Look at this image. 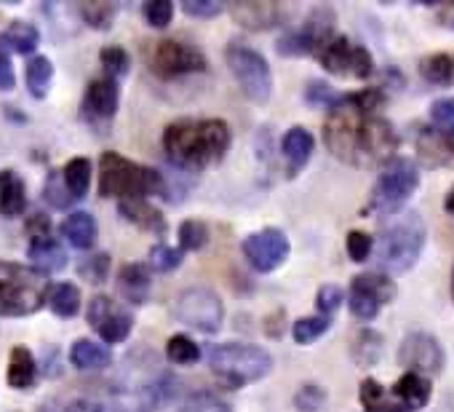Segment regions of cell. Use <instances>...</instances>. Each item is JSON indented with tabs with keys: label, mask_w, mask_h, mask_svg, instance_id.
I'll return each instance as SVG.
<instances>
[{
	"label": "cell",
	"mask_w": 454,
	"mask_h": 412,
	"mask_svg": "<svg viewBox=\"0 0 454 412\" xmlns=\"http://www.w3.org/2000/svg\"><path fill=\"white\" fill-rule=\"evenodd\" d=\"M385 97L380 91H361L340 97L326 118L324 139L326 147L345 163L372 166L382 163L398 147V137L377 110Z\"/></svg>",
	"instance_id": "obj_1"
},
{
	"label": "cell",
	"mask_w": 454,
	"mask_h": 412,
	"mask_svg": "<svg viewBox=\"0 0 454 412\" xmlns=\"http://www.w3.org/2000/svg\"><path fill=\"white\" fill-rule=\"evenodd\" d=\"M227 147H231V126L219 118H182L163 131V150L179 169H206L222 161Z\"/></svg>",
	"instance_id": "obj_2"
},
{
	"label": "cell",
	"mask_w": 454,
	"mask_h": 412,
	"mask_svg": "<svg viewBox=\"0 0 454 412\" xmlns=\"http://www.w3.org/2000/svg\"><path fill=\"white\" fill-rule=\"evenodd\" d=\"M171 391L174 380L158 367L155 353H129L107 399L113 412H155L168 401Z\"/></svg>",
	"instance_id": "obj_3"
},
{
	"label": "cell",
	"mask_w": 454,
	"mask_h": 412,
	"mask_svg": "<svg viewBox=\"0 0 454 412\" xmlns=\"http://www.w3.org/2000/svg\"><path fill=\"white\" fill-rule=\"evenodd\" d=\"M99 193L118 201H145L147 195L166 193L163 174L134 163L118 153H105L99 158Z\"/></svg>",
	"instance_id": "obj_4"
},
{
	"label": "cell",
	"mask_w": 454,
	"mask_h": 412,
	"mask_svg": "<svg viewBox=\"0 0 454 412\" xmlns=\"http://www.w3.org/2000/svg\"><path fill=\"white\" fill-rule=\"evenodd\" d=\"M49 292V273L22 263H0V316H30L46 305Z\"/></svg>",
	"instance_id": "obj_5"
},
{
	"label": "cell",
	"mask_w": 454,
	"mask_h": 412,
	"mask_svg": "<svg viewBox=\"0 0 454 412\" xmlns=\"http://www.w3.org/2000/svg\"><path fill=\"white\" fill-rule=\"evenodd\" d=\"M425 223L417 212L401 215L377 242V263L387 273L409 271L425 250Z\"/></svg>",
	"instance_id": "obj_6"
},
{
	"label": "cell",
	"mask_w": 454,
	"mask_h": 412,
	"mask_svg": "<svg viewBox=\"0 0 454 412\" xmlns=\"http://www.w3.org/2000/svg\"><path fill=\"white\" fill-rule=\"evenodd\" d=\"M211 372L224 380L227 385L241 388L247 383L262 380L270 369H273V356L260 348V345H249V343H224L216 345L208 356Z\"/></svg>",
	"instance_id": "obj_7"
},
{
	"label": "cell",
	"mask_w": 454,
	"mask_h": 412,
	"mask_svg": "<svg viewBox=\"0 0 454 412\" xmlns=\"http://www.w3.org/2000/svg\"><path fill=\"white\" fill-rule=\"evenodd\" d=\"M417 187H419L417 163L411 158H390L372 187L369 210L377 215H395L403 210V203L414 195Z\"/></svg>",
	"instance_id": "obj_8"
},
{
	"label": "cell",
	"mask_w": 454,
	"mask_h": 412,
	"mask_svg": "<svg viewBox=\"0 0 454 412\" xmlns=\"http://www.w3.org/2000/svg\"><path fill=\"white\" fill-rule=\"evenodd\" d=\"M227 67L236 75L239 86L252 102H268L273 91V75L265 62V57L244 44H231L224 52Z\"/></svg>",
	"instance_id": "obj_9"
},
{
	"label": "cell",
	"mask_w": 454,
	"mask_h": 412,
	"mask_svg": "<svg viewBox=\"0 0 454 412\" xmlns=\"http://www.w3.org/2000/svg\"><path fill=\"white\" fill-rule=\"evenodd\" d=\"M174 316L176 321L198 329V332H216L222 327L224 319V305L219 300V295L208 287H190L184 289L176 303H174Z\"/></svg>",
	"instance_id": "obj_10"
},
{
	"label": "cell",
	"mask_w": 454,
	"mask_h": 412,
	"mask_svg": "<svg viewBox=\"0 0 454 412\" xmlns=\"http://www.w3.org/2000/svg\"><path fill=\"white\" fill-rule=\"evenodd\" d=\"M318 59H321L324 70H329L332 75L353 78V81H364L374 70L372 54L364 46H358V44H353L350 38H342V36H332L326 41V46L318 52Z\"/></svg>",
	"instance_id": "obj_11"
},
{
	"label": "cell",
	"mask_w": 454,
	"mask_h": 412,
	"mask_svg": "<svg viewBox=\"0 0 454 412\" xmlns=\"http://www.w3.org/2000/svg\"><path fill=\"white\" fill-rule=\"evenodd\" d=\"M332 28H334V17L329 9H318L308 17V22L284 36L281 44H278V54L284 57H302V54H318L326 41L332 38Z\"/></svg>",
	"instance_id": "obj_12"
},
{
	"label": "cell",
	"mask_w": 454,
	"mask_h": 412,
	"mask_svg": "<svg viewBox=\"0 0 454 412\" xmlns=\"http://www.w3.org/2000/svg\"><path fill=\"white\" fill-rule=\"evenodd\" d=\"M150 67L160 78H179L187 73H203L206 57L184 41H160L153 52Z\"/></svg>",
	"instance_id": "obj_13"
},
{
	"label": "cell",
	"mask_w": 454,
	"mask_h": 412,
	"mask_svg": "<svg viewBox=\"0 0 454 412\" xmlns=\"http://www.w3.org/2000/svg\"><path fill=\"white\" fill-rule=\"evenodd\" d=\"M393 281L382 273H361L350 284V311L353 316L369 321L393 300Z\"/></svg>",
	"instance_id": "obj_14"
},
{
	"label": "cell",
	"mask_w": 454,
	"mask_h": 412,
	"mask_svg": "<svg viewBox=\"0 0 454 412\" xmlns=\"http://www.w3.org/2000/svg\"><path fill=\"white\" fill-rule=\"evenodd\" d=\"M244 258L260 273H270L289 258V239L278 228H265L244 242Z\"/></svg>",
	"instance_id": "obj_15"
},
{
	"label": "cell",
	"mask_w": 454,
	"mask_h": 412,
	"mask_svg": "<svg viewBox=\"0 0 454 412\" xmlns=\"http://www.w3.org/2000/svg\"><path fill=\"white\" fill-rule=\"evenodd\" d=\"M89 324L105 343H123L131 332V313L113 297L97 295L89 303Z\"/></svg>",
	"instance_id": "obj_16"
},
{
	"label": "cell",
	"mask_w": 454,
	"mask_h": 412,
	"mask_svg": "<svg viewBox=\"0 0 454 412\" xmlns=\"http://www.w3.org/2000/svg\"><path fill=\"white\" fill-rule=\"evenodd\" d=\"M398 361L409 367V372L417 375H435L443 369V348L433 335L425 332H409L398 348Z\"/></svg>",
	"instance_id": "obj_17"
},
{
	"label": "cell",
	"mask_w": 454,
	"mask_h": 412,
	"mask_svg": "<svg viewBox=\"0 0 454 412\" xmlns=\"http://www.w3.org/2000/svg\"><path fill=\"white\" fill-rule=\"evenodd\" d=\"M118 99H121V91H118V81L113 78H94L86 89V97H83V110L86 115H91L94 121H110L118 110Z\"/></svg>",
	"instance_id": "obj_18"
},
{
	"label": "cell",
	"mask_w": 454,
	"mask_h": 412,
	"mask_svg": "<svg viewBox=\"0 0 454 412\" xmlns=\"http://www.w3.org/2000/svg\"><path fill=\"white\" fill-rule=\"evenodd\" d=\"M231 14L247 30H270L286 17L284 6L278 4H236L231 6Z\"/></svg>",
	"instance_id": "obj_19"
},
{
	"label": "cell",
	"mask_w": 454,
	"mask_h": 412,
	"mask_svg": "<svg viewBox=\"0 0 454 412\" xmlns=\"http://www.w3.org/2000/svg\"><path fill=\"white\" fill-rule=\"evenodd\" d=\"M417 150L422 158H427L435 166H451L454 169V137L438 131V129H427L422 126L414 137Z\"/></svg>",
	"instance_id": "obj_20"
},
{
	"label": "cell",
	"mask_w": 454,
	"mask_h": 412,
	"mask_svg": "<svg viewBox=\"0 0 454 412\" xmlns=\"http://www.w3.org/2000/svg\"><path fill=\"white\" fill-rule=\"evenodd\" d=\"M27 206V190L22 177L14 169H4L0 171V215L14 220L25 212Z\"/></svg>",
	"instance_id": "obj_21"
},
{
	"label": "cell",
	"mask_w": 454,
	"mask_h": 412,
	"mask_svg": "<svg viewBox=\"0 0 454 412\" xmlns=\"http://www.w3.org/2000/svg\"><path fill=\"white\" fill-rule=\"evenodd\" d=\"M313 147H316L313 134H310L308 129H302V126H294V129H289V131L284 134L281 150H284V158H286V163H289V174H292V177L310 161Z\"/></svg>",
	"instance_id": "obj_22"
},
{
	"label": "cell",
	"mask_w": 454,
	"mask_h": 412,
	"mask_svg": "<svg viewBox=\"0 0 454 412\" xmlns=\"http://www.w3.org/2000/svg\"><path fill=\"white\" fill-rule=\"evenodd\" d=\"M41 44V33L30 22H12L0 33V54H33Z\"/></svg>",
	"instance_id": "obj_23"
},
{
	"label": "cell",
	"mask_w": 454,
	"mask_h": 412,
	"mask_svg": "<svg viewBox=\"0 0 454 412\" xmlns=\"http://www.w3.org/2000/svg\"><path fill=\"white\" fill-rule=\"evenodd\" d=\"M59 231H62V236H65L75 250H91L94 242H97V234H99L94 215H89V212H83V210L67 215Z\"/></svg>",
	"instance_id": "obj_24"
},
{
	"label": "cell",
	"mask_w": 454,
	"mask_h": 412,
	"mask_svg": "<svg viewBox=\"0 0 454 412\" xmlns=\"http://www.w3.org/2000/svg\"><path fill=\"white\" fill-rule=\"evenodd\" d=\"M118 287H121V292H123V297L129 303H145L147 295H150V287H153L150 268L142 265V263L123 265L121 273H118Z\"/></svg>",
	"instance_id": "obj_25"
},
{
	"label": "cell",
	"mask_w": 454,
	"mask_h": 412,
	"mask_svg": "<svg viewBox=\"0 0 454 412\" xmlns=\"http://www.w3.org/2000/svg\"><path fill=\"white\" fill-rule=\"evenodd\" d=\"M70 361L75 369L81 372H102L110 367L113 356L105 345L94 343V340H75V345L70 348Z\"/></svg>",
	"instance_id": "obj_26"
},
{
	"label": "cell",
	"mask_w": 454,
	"mask_h": 412,
	"mask_svg": "<svg viewBox=\"0 0 454 412\" xmlns=\"http://www.w3.org/2000/svg\"><path fill=\"white\" fill-rule=\"evenodd\" d=\"M30 258L35 263L38 271L43 273H54V271H62L67 265V252L65 247L51 239V236H43V239H33L30 242Z\"/></svg>",
	"instance_id": "obj_27"
},
{
	"label": "cell",
	"mask_w": 454,
	"mask_h": 412,
	"mask_svg": "<svg viewBox=\"0 0 454 412\" xmlns=\"http://www.w3.org/2000/svg\"><path fill=\"white\" fill-rule=\"evenodd\" d=\"M121 215L134 223L137 228L142 231H150V234H166V220L163 215L155 210V206H150L147 201H121Z\"/></svg>",
	"instance_id": "obj_28"
},
{
	"label": "cell",
	"mask_w": 454,
	"mask_h": 412,
	"mask_svg": "<svg viewBox=\"0 0 454 412\" xmlns=\"http://www.w3.org/2000/svg\"><path fill=\"white\" fill-rule=\"evenodd\" d=\"M393 393L398 396V401H401L406 409H422V407L430 401V383H427V377H422V375H417V372H406V375L395 383Z\"/></svg>",
	"instance_id": "obj_29"
},
{
	"label": "cell",
	"mask_w": 454,
	"mask_h": 412,
	"mask_svg": "<svg viewBox=\"0 0 454 412\" xmlns=\"http://www.w3.org/2000/svg\"><path fill=\"white\" fill-rule=\"evenodd\" d=\"M35 375H38V367H35L33 351L25 345H17L12 351V361H9V385L17 391L30 388L35 383Z\"/></svg>",
	"instance_id": "obj_30"
},
{
	"label": "cell",
	"mask_w": 454,
	"mask_h": 412,
	"mask_svg": "<svg viewBox=\"0 0 454 412\" xmlns=\"http://www.w3.org/2000/svg\"><path fill=\"white\" fill-rule=\"evenodd\" d=\"M62 179H65V187L70 190V195L78 201L89 193V185H91V163L86 158H73L65 169H62Z\"/></svg>",
	"instance_id": "obj_31"
},
{
	"label": "cell",
	"mask_w": 454,
	"mask_h": 412,
	"mask_svg": "<svg viewBox=\"0 0 454 412\" xmlns=\"http://www.w3.org/2000/svg\"><path fill=\"white\" fill-rule=\"evenodd\" d=\"M27 89L35 99H43L49 94V86H51V78H54V65L49 57H35L30 65H27Z\"/></svg>",
	"instance_id": "obj_32"
},
{
	"label": "cell",
	"mask_w": 454,
	"mask_h": 412,
	"mask_svg": "<svg viewBox=\"0 0 454 412\" xmlns=\"http://www.w3.org/2000/svg\"><path fill=\"white\" fill-rule=\"evenodd\" d=\"M49 305L57 316L62 319H73L78 311H81V292L75 284H57L51 292H49Z\"/></svg>",
	"instance_id": "obj_33"
},
{
	"label": "cell",
	"mask_w": 454,
	"mask_h": 412,
	"mask_svg": "<svg viewBox=\"0 0 454 412\" xmlns=\"http://www.w3.org/2000/svg\"><path fill=\"white\" fill-rule=\"evenodd\" d=\"M353 356H356V361H358L361 367L377 364L380 356H382V335H377V332H372V329H364V332L356 337V343H353Z\"/></svg>",
	"instance_id": "obj_34"
},
{
	"label": "cell",
	"mask_w": 454,
	"mask_h": 412,
	"mask_svg": "<svg viewBox=\"0 0 454 412\" xmlns=\"http://www.w3.org/2000/svg\"><path fill=\"white\" fill-rule=\"evenodd\" d=\"M422 75L430 83L446 86L454 81V54H433L422 62Z\"/></svg>",
	"instance_id": "obj_35"
},
{
	"label": "cell",
	"mask_w": 454,
	"mask_h": 412,
	"mask_svg": "<svg viewBox=\"0 0 454 412\" xmlns=\"http://www.w3.org/2000/svg\"><path fill=\"white\" fill-rule=\"evenodd\" d=\"M166 356L174 364H195L200 359V348L187 335H174L166 343Z\"/></svg>",
	"instance_id": "obj_36"
},
{
	"label": "cell",
	"mask_w": 454,
	"mask_h": 412,
	"mask_svg": "<svg viewBox=\"0 0 454 412\" xmlns=\"http://www.w3.org/2000/svg\"><path fill=\"white\" fill-rule=\"evenodd\" d=\"M182 412H233V409L224 399H219L211 391H195L184 399Z\"/></svg>",
	"instance_id": "obj_37"
},
{
	"label": "cell",
	"mask_w": 454,
	"mask_h": 412,
	"mask_svg": "<svg viewBox=\"0 0 454 412\" xmlns=\"http://www.w3.org/2000/svg\"><path fill=\"white\" fill-rule=\"evenodd\" d=\"M329 324H332V321H329L326 316H308V319L294 321L292 335H294V340H297L300 345H308V343L318 340V337L329 329Z\"/></svg>",
	"instance_id": "obj_38"
},
{
	"label": "cell",
	"mask_w": 454,
	"mask_h": 412,
	"mask_svg": "<svg viewBox=\"0 0 454 412\" xmlns=\"http://www.w3.org/2000/svg\"><path fill=\"white\" fill-rule=\"evenodd\" d=\"M99 59H102V65H105V73H107V78H123L129 70H131V59H129V54L123 52V49H118V46H107V49H102L99 52Z\"/></svg>",
	"instance_id": "obj_39"
},
{
	"label": "cell",
	"mask_w": 454,
	"mask_h": 412,
	"mask_svg": "<svg viewBox=\"0 0 454 412\" xmlns=\"http://www.w3.org/2000/svg\"><path fill=\"white\" fill-rule=\"evenodd\" d=\"M206 242H208V231H206L203 223L187 220V223L179 226V247L184 252H198V250L206 247Z\"/></svg>",
	"instance_id": "obj_40"
},
{
	"label": "cell",
	"mask_w": 454,
	"mask_h": 412,
	"mask_svg": "<svg viewBox=\"0 0 454 412\" xmlns=\"http://www.w3.org/2000/svg\"><path fill=\"white\" fill-rule=\"evenodd\" d=\"M43 198L57 206V210H65V206H70L75 198L70 195V190L65 187V179H62V171H51L46 185H43Z\"/></svg>",
	"instance_id": "obj_41"
},
{
	"label": "cell",
	"mask_w": 454,
	"mask_h": 412,
	"mask_svg": "<svg viewBox=\"0 0 454 412\" xmlns=\"http://www.w3.org/2000/svg\"><path fill=\"white\" fill-rule=\"evenodd\" d=\"M115 4H86L81 6V14L86 20V25L97 28V30H107L115 20Z\"/></svg>",
	"instance_id": "obj_42"
},
{
	"label": "cell",
	"mask_w": 454,
	"mask_h": 412,
	"mask_svg": "<svg viewBox=\"0 0 454 412\" xmlns=\"http://www.w3.org/2000/svg\"><path fill=\"white\" fill-rule=\"evenodd\" d=\"M81 276L91 284H102L110 273V255L105 252H97V255H89L81 265H78Z\"/></svg>",
	"instance_id": "obj_43"
},
{
	"label": "cell",
	"mask_w": 454,
	"mask_h": 412,
	"mask_svg": "<svg viewBox=\"0 0 454 412\" xmlns=\"http://www.w3.org/2000/svg\"><path fill=\"white\" fill-rule=\"evenodd\" d=\"M142 14H145L150 28L163 30V28H168V22L174 17V4L171 0H150V4H145Z\"/></svg>",
	"instance_id": "obj_44"
},
{
	"label": "cell",
	"mask_w": 454,
	"mask_h": 412,
	"mask_svg": "<svg viewBox=\"0 0 454 412\" xmlns=\"http://www.w3.org/2000/svg\"><path fill=\"white\" fill-rule=\"evenodd\" d=\"M179 263H182V250H171L166 244H158L150 250V268L158 273H168V271L179 268Z\"/></svg>",
	"instance_id": "obj_45"
},
{
	"label": "cell",
	"mask_w": 454,
	"mask_h": 412,
	"mask_svg": "<svg viewBox=\"0 0 454 412\" xmlns=\"http://www.w3.org/2000/svg\"><path fill=\"white\" fill-rule=\"evenodd\" d=\"M430 121L435 123L438 131L454 137V97H446V99L433 102V107H430Z\"/></svg>",
	"instance_id": "obj_46"
},
{
	"label": "cell",
	"mask_w": 454,
	"mask_h": 412,
	"mask_svg": "<svg viewBox=\"0 0 454 412\" xmlns=\"http://www.w3.org/2000/svg\"><path fill=\"white\" fill-rule=\"evenodd\" d=\"M324 401H326V393H324V388L316 385V383H305V385L297 391V396H294V404H297L300 412H318V409L324 407Z\"/></svg>",
	"instance_id": "obj_47"
},
{
	"label": "cell",
	"mask_w": 454,
	"mask_h": 412,
	"mask_svg": "<svg viewBox=\"0 0 454 412\" xmlns=\"http://www.w3.org/2000/svg\"><path fill=\"white\" fill-rule=\"evenodd\" d=\"M372 250H374V242H372L369 234H364V231H350L348 234V255H350V260L366 263Z\"/></svg>",
	"instance_id": "obj_48"
},
{
	"label": "cell",
	"mask_w": 454,
	"mask_h": 412,
	"mask_svg": "<svg viewBox=\"0 0 454 412\" xmlns=\"http://www.w3.org/2000/svg\"><path fill=\"white\" fill-rule=\"evenodd\" d=\"M342 289L340 287H334V284H326V287H321L318 289V311L329 319L334 311H340V305H342Z\"/></svg>",
	"instance_id": "obj_49"
},
{
	"label": "cell",
	"mask_w": 454,
	"mask_h": 412,
	"mask_svg": "<svg viewBox=\"0 0 454 412\" xmlns=\"http://www.w3.org/2000/svg\"><path fill=\"white\" fill-rule=\"evenodd\" d=\"M361 401H364V407L366 409H372V412H377V409H382V401H385V388L377 383V380H364L361 383Z\"/></svg>",
	"instance_id": "obj_50"
},
{
	"label": "cell",
	"mask_w": 454,
	"mask_h": 412,
	"mask_svg": "<svg viewBox=\"0 0 454 412\" xmlns=\"http://www.w3.org/2000/svg\"><path fill=\"white\" fill-rule=\"evenodd\" d=\"M182 9H184V14L200 17V20H211V17H216V14L224 12V6L222 4H214V0H184Z\"/></svg>",
	"instance_id": "obj_51"
},
{
	"label": "cell",
	"mask_w": 454,
	"mask_h": 412,
	"mask_svg": "<svg viewBox=\"0 0 454 412\" xmlns=\"http://www.w3.org/2000/svg\"><path fill=\"white\" fill-rule=\"evenodd\" d=\"M308 102L310 105H324V107H332L340 97L337 94H332V89L326 86V83H321V81H313L310 86H308Z\"/></svg>",
	"instance_id": "obj_52"
},
{
	"label": "cell",
	"mask_w": 454,
	"mask_h": 412,
	"mask_svg": "<svg viewBox=\"0 0 454 412\" xmlns=\"http://www.w3.org/2000/svg\"><path fill=\"white\" fill-rule=\"evenodd\" d=\"M17 83V75H14V67L9 62L6 54H0V91H12Z\"/></svg>",
	"instance_id": "obj_53"
},
{
	"label": "cell",
	"mask_w": 454,
	"mask_h": 412,
	"mask_svg": "<svg viewBox=\"0 0 454 412\" xmlns=\"http://www.w3.org/2000/svg\"><path fill=\"white\" fill-rule=\"evenodd\" d=\"M27 228H30V234H33V239H43V236H49V228H51V223H49V218L46 215H33V220L27 223Z\"/></svg>",
	"instance_id": "obj_54"
},
{
	"label": "cell",
	"mask_w": 454,
	"mask_h": 412,
	"mask_svg": "<svg viewBox=\"0 0 454 412\" xmlns=\"http://www.w3.org/2000/svg\"><path fill=\"white\" fill-rule=\"evenodd\" d=\"M433 12H435L438 22H441L443 28H451V30H454V4H441V6H433Z\"/></svg>",
	"instance_id": "obj_55"
},
{
	"label": "cell",
	"mask_w": 454,
	"mask_h": 412,
	"mask_svg": "<svg viewBox=\"0 0 454 412\" xmlns=\"http://www.w3.org/2000/svg\"><path fill=\"white\" fill-rule=\"evenodd\" d=\"M59 412H102L94 401H86V399H75V401H67Z\"/></svg>",
	"instance_id": "obj_56"
},
{
	"label": "cell",
	"mask_w": 454,
	"mask_h": 412,
	"mask_svg": "<svg viewBox=\"0 0 454 412\" xmlns=\"http://www.w3.org/2000/svg\"><path fill=\"white\" fill-rule=\"evenodd\" d=\"M446 212L454 218V187L449 190V195H446Z\"/></svg>",
	"instance_id": "obj_57"
},
{
	"label": "cell",
	"mask_w": 454,
	"mask_h": 412,
	"mask_svg": "<svg viewBox=\"0 0 454 412\" xmlns=\"http://www.w3.org/2000/svg\"><path fill=\"white\" fill-rule=\"evenodd\" d=\"M385 412H406L403 407H390V409H385Z\"/></svg>",
	"instance_id": "obj_58"
},
{
	"label": "cell",
	"mask_w": 454,
	"mask_h": 412,
	"mask_svg": "<svg viewBox=\"0 0 454 412\" xmlns=\"http://www.w3.org/2000/svg\"><path fill=\"white\" fill-rule=\"evenodd\" d=\"M451 295H454V279H451Z\"/></svg>",
	"instance_id": "obj_59"
}]
</instances>
